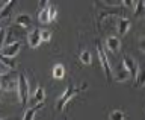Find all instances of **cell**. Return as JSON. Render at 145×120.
<instances>
[{"mask_svg": "<svg viewBox=\"0 0 145 120\" xmlns=\"http://www.w3.org/2000/svg\"><path fill=\"white\" fill-rule=\"evenodd\" d=\"M86 90H88V84H82V85H79V87H76V85H72V84H68V87L65 88V91H63V93L59 96V99H57V102H56V109H57L59 113L65 111L67 105L70 103L79 93H82V91H86Z\"/></svg>", "mask_w": 145, "mask_h": 120, "instance_id": "6da1fadb", "label": "cell"}, {"mask_svg": "<svg viewBox=\"0 0 145 120\" xmlns=\"http://www.w3.org/2000/svg\"><path fill=\"white\" fill-rule=\"evenodd\" d=\"M18 75L20 73L15 72V68H9V70L0 73V90L3 91H17L18 87Z\"/></svg>", "mask_w": 145, "mask_h": 120, "instance_id": "7a4b0ae2", "label": "cell"}, {"mask_svg": "<svg viewBox=\"0 0 145 120\" xmlns=\"http://www.w3.org/2000/svg\"><path fill=\"white\" fill-rule=\"evenodd\" d=\"M17 93H18V99H20V103L24 107V105L29 102V79L26 78L24 73H20L18 75V87H17Z\"/></svg>", "mask_w": 145, "mask_h": 120, "instance_id": "3957f363", "label": "cell"}, {"mask_svg": "<svg viewBox=\"0 0 145 120\" xmlns=\"http://www.w3.org/2000/svg\"><path fill=\"white\" fill-rule=\"evenodd\" d=\"M97 53H98V59L101 62V67L104 70V75H106V79L107 82L112 79V67H110V62H109V58L106 55V50L103 49V46H97Z\"/></svg>", "mask_w": 145, "mask_h": 120, "instance_id": "277c9868", "label": "cell"}, {"mask_svg": "<svg viewBox=\"0 0 145 120\" xmlns=\"http://www.w3.org/2000/svg\"><path fill=\"white\" fill-rule=\"evenodd\" d=\"M20 49H21V43L17 40V41H12V43L3 44V47L0 49V53L6 55V56H17V53L20 52Z\"/></svg>", "mask_w": 145, "mask_h": 120, "instance_id": "5b68a950", "label": "cell"}, {"mask_svg": "<svg viewBox=\"0 0 145 120\" xmlns=\"http://www.w3.org/2000/svg\"><path fill=\"white\" fill-rule=\"evenodd\" d=\"M122 66L129 70L130 76H136V73L139 70L138 61H136L133 56H130V55H124V56H122Z\"/></svg>", "mask_w": 145, "mask_h": 120, "instance_id": "8992f818", "label": "cell"}, {"mask_svg": "<svg viewBox=\"0 0 145 120\" xmlns=\"http://www.w3.org/2000/svg\"><path fill=\"white\" fill-rule=\"evenodd\" d=\"M112 78L115 79L116 82H125L129 78H131L130 76V73H129V70L122 66V62H121V66H118L115 70L112 72Z\"/></svg>", "mask_w": 145, "mask_h": 120, "instance_id": "52a82bcc", "label": "cell"}, {"mask_svg": "<svg viewBox=\"0 0 145 120\" xmlns=\"http://www.w3.org/2000/svg\"><path fill=\"white\" fill-rule=\"evenodd\" d=\"M106 49L112 53H118L121 50V40L120 36H107L106 38Z\"/></svg>", "mask_w": 145, "mask_h": 120, "instance_id": "ba28073f", "label": "cell"}, {"mask_svg": "<svg viewBox=\"0 0 145 120\" xmlns=\"http://www.w3.org/2000/svg\"><path fill=\"white\" fill-rule=\"evenodd\" d=\"M130 30V20L127 17H121L116 20V32L118 36H124Z\"/></svg>", "mask_w": 145, "mask_h": 120, "instance_id": "9c48e42d", "label": "cell"}, {"mask_svg": "<svg viewBox=\"0 0 145 120\" xmlns=\"http://www.w3.org/2000/svg\"><path fill=\"white\" fill-rule=\"evenodd\" d=\"M27 43H29V46L32 49H36L41 46L42 40H41V34H39L38 29H33V30L29 32V35H27Z\"/></svg>", "mask_w": 145, "mask_h": 120, "instance_id": "30bf717a", "label": "cell"}, {"mask_svg": "<svg viewBox=\"0 0 145 120\" xmlns=\"http://www.w3.org/2000/svg\"><path fill=\"white\" fill-rule=\"evenodd\" d=\"M42 107H44V100H41V102H35L33 107H30L29 109H26V113L23 114V120H32V119H35L36 113H38Z\"/></svg>", "mask_w": 145, "mask_h": 120, "instance_id": "8fae6325", "label": "cell"}, {"mask_svg": "<svg viewBox=\"0 0 145 120\" xmlns=\"http://www.w3.org/2000/svg\"><path fill=\"white\" fill-rule=\"evenodd\" d=\"M15 25L18 27H23V29H29L32 26V17L29 14H20V15H17V18H15Z\"/></svg>", "mask_w": 145, "mask_h": 120, "instance_id": "7c38bea8", "label": "cell"}, {"mask_svg": "<svg viewBox=\"0 0 145 120\" xmlns=\"http://www.w3.org/2000/svg\"><path fill=\"white\" fill-rule=\"evenodd\" d=\"M17 0H9V2L0 5V20L2 18H6L9 14H11V11L14 9V6H15Z\"/></svg>", "mask_w": 145, "mask_h": 120, "instance_id": "4fadbf2b", "label": "cell"}, {"mask_svg": "<svg viewBox=\"0 0 145 120\" xmlns=\"http://www.w3.org/2000/svg\"><path fill=\"white\" fill-rule=\"evenodd\" d=\"M52 76L57 81H62L63 78H65V67H63L62 64H56L52 70Z\"/></svg>", "mask_w": 145, "mask_h": 120, "instance_id": "5bb4252c", "label": "cell"}, {"mask_svg": "<svg viewBox=\"0 0 145 120\" xmlns=\"http://www.w3.org/2000/svg\"><path fill=\"white\" fill-rule=\"evenodd\" d=\"M0 62L8 68H17V62H15V59H14V56H6V55L0 53Z\"/></svg>", "mask_w": 145, "mask_h": 120, "instance_id": "9a60e30c", "label": "cell"}, {"mask_svg": "<svg viewBox=\"0 0 145 120\" xmlns=\"http://www.w3.org/2000/svg\"><path fill=\"white\" fill-rule=\"evenodd\" d=\"M38 21L41 23V25H48V23H50L48 6H45V8H41V9H39V14H38Z\"/></svg>", "mask_w": 145, "mask_h": 120, "instance_id": "2e32d148", "label": "cell"}, {"mask_svg": "<svg viewBox=\"0 0 145 120\" xmlns=\"http://www.w3.org/2000/svg\"><path fill=\"white\" fill-rule=\"evenodd\" d=\"M79 59L83 66H91V62H92V55H91L89 50H83V52H80Z\"/></svg>", "mask_w": 145, "mask_h": 120, "instance_id": "e0dca14e", "label": "cell"}, {"mask_svg": "<svg viewBox=\"0 0 145 120\" xmlns=\"http://www.w3.org/2000/svg\"><path fill=\"white\" fill-rule=\"evenodd\" d=\"M145 15V0H138L135 3V17Z\"/></svg>", "mask_w": 145, "mask_h": 120, "instance_id": "ac0fdd59", "label": "cell"}, {"mask_svg": "<svg viewBox=\"0 0 145 120\" xmlns=\"http://www.w3.org/2000/svg\"><path fill=\"white\" fill-rule=\"evenodd\" d=\"M135 79H136V82H135L136 87H145V68H139Z\"/></svg>", "mask_w": 145, "mask_h": 120, "instance_id": "d6986e66", "label": "cell"}, {"mask_svg": "<svg viewBox=\"0 0 145 120\" xmlns=\"http://www.w3.org/2000/svg\"><path fill=\"white\" fill-rule=\"evenodd\" d=\"M32 99L35 100V102H41V100L45 99V90L42 88V87H36L35 91H33V96H32Z\"/></svg>", "mask_w": 145, "mask_h": 120, "instance_id": "ffe728a7", "label": "cell"}, {"mask_svg": "<svg viewBox=\"0 0 145 120\" xmlns=\"http://www.w3.org/2000/svg\"><path fill=\"white\" fill-rule=\"evenodd\" d=\"M127 116L124 114V111H121V109H113V111L109 114V119L110 120H124Z\"/></svg>", "mask_w": 145, "mask_h": 120, "instance_id": "44dd1931", "label": "cell"}, {"mask_svg": "<svg viewBox=\"0 0 145 120\" xmlns=\"http://www.w3.org/2000/svg\"><path fill=\"white\" fill-rule=\"evenodd\" d=\"M39 34H41V40H42V43H48V41L52 40V30L42 29V30H39Z\"/></svg>", "mask_w": 145, "mask_h": 120, "instance_id": "7402d4cb", "label": "cell"}, {"mask_svg": "<svg viewBox=\"0 0 145 120\" xmlns=\"http://www.w3.org/2000/svg\"><path fill=\"white\" fill-rule=\"evenodd\" d=\"M48 15H50V21H54L57 17V8L54 5H48Z\"/></svg>", "mask_w": 145, "mask_h": 120, "instance_id": "603a6c76", "label": "cell"}, {"mask_svg": "<svg viewBox=\"0 0 145 120\" xmlns=\"http://www.w3.org/2000/svg\"><path fill=\"white\" fill-rule=\"evenodd\" d=\"M104 3L107 5V6H120L122 3V0H103Z\"/></svg>", "mask_w": 145, "mask_h": 120, "instance_id": "cb8c5ba5", "label": "cell"}, {"mask_svg": "<svg viewBox=\"0 0 145 120\" xmlns=\"http://www.w3.org/2000/svg\"><path fill=\"white\" fill-rule=\"evenodd\" d=\"M5 36H6V30L2 27V29H0V49H2L3 44H5Z\"/></svg>", "mask_w": 145, "mask_h": 120, "instance_id": "d4e9b609", "label": "cell"}, {"mask_svg": "<svg viewBox=\"0 0 145 120\" xmlns=\"http://www.w3.org/2000/svg\"><path fill=\"white\" fill-rule=\"evenodd\" d=\"M138 46H139V50L142 53H145V36H142V38H139V43H138Z\"/></svg>", "mask_w": 145, "mask_h": 120, "instance_id": "484cf974", "label": "cell"}, {"mask_svg": "<svg viewBox=\"0 0 145 120\" xmlns=\"http://www.w3.org/2000/svg\"><path fill=\"white\" fill-rule=\"evenodd\" d=\"M122 5L125 8H133L135 6V0H122Z\"/></svg>", "mask_w": 145, "mask_h": 120, "instance_id": "4316f807", "label": "cell"}, {"mask_svg": "<svg viewBox=\"0 0 145 120\" xmlns=\"http://www.w3.org/2000/svg\"><path fill=\"white\" fill-rule=\"evenodd\" d=\"M48 2H50V0H38V6H39V9L48 6Z\"/></svg>", "mask_w": 145, "mask_h": 120, "instance_id": "83f0119b", "label": "cell"}, {"mask_svg": "<svg viewBox=\"0 0 145 120\" xmlns=\"http://www.w3.org/2000/svg\"><path fill=\"white\" fill-rule=\"evenodd\" d=\"M0 29H2V26H0Z\"/></svg>", "mask_w": 145, "mask_h": 120, "instance_id": "f1b7e54d", "label": "cell"}]
</instances>
